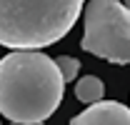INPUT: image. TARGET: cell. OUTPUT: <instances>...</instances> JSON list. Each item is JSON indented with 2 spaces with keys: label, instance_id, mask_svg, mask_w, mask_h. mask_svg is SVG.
I'll return each mask as SVG.
<instances>
[{
  "label": "cell",
  "instance_id": "cell-1",
  "mask_svg": "<svg viewBox=\"0 0 130 125\" xmlns=\"http://www.w3.org/2000/svg\"><path fill=\"white\" fill-rule=\"evenodd\" d=\"M65 80L43 50H13L0 60V113L18 125L45 123L60 108Z\"/></svg>",
  "mask_w": 130,
  "mask_h": 125
},
{
  "label": "cell",
  "instance_id": "cell-2",
  "mask_svg": "<svg viewBox=\"0 0 130 125\" xmlns=\"http://www.w3.org/2000/svg\"><path fill=\"white\" fill-rule=\"evenodd\" d=\"M85 0H0V45L43 50L78 23Z\"/></svg>",
  "mask_w": 130,
  "mask_h": 125
},
{
  "label": "cell",
  "instance_id": "cell-3",
  "mask_svg": "<svg viewBox=\"0 0 130 125\" xmlns=\"http://www.w3.org/2000/svg\"><path fill=\"white\" fill-rule=\"evenodd\" d=\"M80 48L113 65L130 63V10L120 0L85 3V33Z\"/></svg>",
  "mask_w": 130,
  "mask_h": 125
},
{
  "label": "cell",
  "instance_id": "cell-4",
  "mask_svg": "<svg viewBox=\"0 0 130 125\" xmlns=\"http://www.w3.org/2000/svg\"><path fill=\"white\" fill-rule=\"evenodd\" d=\"M70 125H130V108L118 100H100L78 113Z\"/></svg>",
  "mask_w": 130,
  "mask_h": 125
},
{
  "label": "cell",
  "instance_id": "cell-5",
  "mask_svg": "<svg viewBox=\"0 0 130 125\" xmlns=\"http://www.w3.org/2000/svg\"><path fill=\"white\" fill-rule=\"evenodd\" d=\"M103 93H105V85H103V80L95 78V75H83V78L75 83V98H78L80 103L95 105V103L103 100Z\"/></svg>",
  "mask_w": 130,
  "mask_h": 125
},
{
  "label": "cell",
  "instance_id": "cell-6",
  "mask_svg": "<svg viewBox=\"0 0 130 125\" xmlns=\"http://www.w3.org/2000/svg\"><path fill=\"white\" fill-rule=\"evenodd\" d=\"M55 63H58V70H60V75H63L65 83H73V80L78 78V73H80V63L75 60L73 55H60Z\"/></svg>",
  "mask_w": 130,
  "mask_h": 125
},
{
  "label": "cell",
  "instance_id": "cell-7",
  "mask_svg": "<svg viewBox=\"0 0 130 125\" xmlns=\"http://www.w3.org/2000/svg\"><path fill=\"white\" fill-rule=\"evenodd\" d=\"M123 5H125V8H128V10H130V0H123Z\"/></svg>",
  "mask_w": 130,
  "mask_h": 125
},
{
  "label": "cell",
  "instance_id": "cell-8",
  "mask_svg": "<svg viewBox=\"0 0 130 125\" xmlns=\"http://www.w3.org/2000/svg\"><path fill=\"white\" fill-rule=\"evenodd\" d=\"M13 125H18V123H13ZM38 125H45V123H38Z\"/></svg>",
  "mask_w": 130,
  "mask_h": 125
}]
</instances>
